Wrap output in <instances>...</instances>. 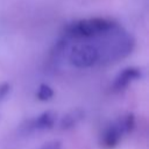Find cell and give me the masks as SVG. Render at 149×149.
Returning a JSON list of instances; mask_svg holds the SVG:
<instances>
[{
  "label": "cell",
  "mask_w": 149,
  "mask_h": 149,
  "mask_svg": "<svg viewBox=\"0 0 149 149\" xmlns=\"http://www.w3.org/2000/svg\"><path fill=\"white\" fill-rule=\"evenodd\" d=\"M95 40H98L95 43L100 51L99 64L102 65L112 64L123 59L133 51L135 47L134 37L129 33L122 30L120 26L109 33L97 37Z\"/></svg>",
  "instance_id": "6da1fadb"
},
{
  "label": "cell",
  "mask_w": 149,
  "mask_h": 149,
  "mask_svg": "<svg viewBox=\"0 0 149 149\" xmlns=\"http://www.w3.org/2000/svg\"><path fill=\"white\" fill-rule=\"evenodd\" d=\"M119 24L113 20L105 17H92L74 21L66 26L65 37L68 38H97L111 30L115 29Z\"/></svg>",
  "instance_id": "7a4b0ae2"
},
{
  "label": "cell",
  "mask_w": 149,
  "mask_h": 149,
  "mask_svg": "<svg viewBox=\"0 0 149 149\" xmlns=\"http://www.w3.org/2000/svg\"><path fill=\"white\" fill-rule=\"evenodd\" d=\"M68 58L71 65L84 69L99 63L100 51L95 42L84 41L76 43L69 50Z\"/></svg>",
  "instance_id": "3957f363"
},
{
  "label": "cell",
  "mask_w": 149,
  "mask_h": 149,
  "mask_svg": "<svg viewBox=\"0 0 149 149\" xmlns=\"http://www.w3.org/2000/svg\"><path fill=\"white\" fill-rule=\"evenodd\" d=\"M56 112L54 111H47L40 114L36 118H33L28 121H26L23 125H21L20 132L22 134H29L35 130H45L50 129L56 121Z\"/></svg>",
  "instance_id": "277c9868"
},
{
  "label": "cell",
  "mask_w": 149,
  "mask_h": 149,
  "mask_svg": "<svg viewBox=\"0 0 149 149\" xmlns=\"http://www.w3.org/2000/svg\"><path fill=\"white\" fill-rule=\"evenodd\" d=\"M123 134L125 133L122 130V127L119 120H116L115 122H112L105 128V130L101 134V146L106 149H112L116 147Z\"/></svg>",
  "instance_id": "5b68a950"
},
{
  "label": "cell",
  "mask_w": 149,
  "mask_h": 149,
  "mask_svg": "<svg viewBox=\"0 0 149 149\" xmlns=\"http://www.w3.org/2000/svg\"><path fill=\"white\" fill-rule=\"evenodd\" d=\"M142 76V71L139 68H126L123 69L114 79L112 88L114 91H121L128 86L133 80L139 79Z\"/></svg>",
  "instance_id": "8992f818"
},
{
  "label": "cell",
  "mask_w": 149,
  "mask_h": 149,
  "mask_svg": "<svg viewBox=\"0 0 149 149\" xmlns=\"http://www.w3.org/2000/svg\"><path fill=\"white\" fill-rule=\"evenodd\" d=\"M85 113L83 109L80 108H74V109H71L69 111L68 113H65L63 115V118L61 119V122H59V128L63 129V130H68L72 127H74L77 123H79L83 118H84Z\"/></svg>",
  "instance_id": "52a82bcc"
},
{
  "label": "cell",
  "mask_w": 149,
  "mask_h": 149,
  "mask_svg": "<svg viewBox=\"0 0 149 149\" xmlns=\"http://www.w3.org/2000/svg\"><path fill=\"white\" fill-rule=\"evenodd\" d=\"M69 38L64 37L59 41H57L55 43V45L52 47V49L50 50V61L52 63L55 62H59L61 59L64 58V56L66 54H69Z\"/></svg>",
  "instance_id": "ba28073f"
},
{
  "label": "cell",
  "mask_w": 149,
  "mask_h": 149,
  "mask_svg": "<svg viewBox=\"0 0 149 149\" xmlns=\"http://www.w3.org/2000/svg\"><path fill=\"white\" fill-rule=\"evenodd\" d=\"M118 120H119V122H120L125 134L126 133H130L133 130V128L135 126V116L132 113H128V114L123 115L122 118H120Z\"/></svg>",
  "instance_id": "9c48e42d"
},
{
  "label": "cell",
  "mask_w": 149,
  "mask_h": 149,
  "mask_svg": "<svg viewBox=\"0 0 149 149\" xmlns=\"http://www.w3.org/2000/svg\"><path fill=\"white\" fill-rule=\"evenodd\" d=\"M52 95H54V91H52V88H51L49 85H47V84H41L40 87H38V90H37V92H36L37 99H38V100H42V101L49 100Z\"/></svg>",
  "instance_id": "30bf717a"
},
{
  "label": "cell",
  "mask_w": 149,
  "mask_h": 149,
  "mask_svg": "<svg viewBox=\"0 0 149 149\" xmlns=\"http://www.w3.org/2000/svg\"><path fill=\"white\" fill-rule=\"evenodd\" d=\"M40 149H62V144L59 141H50V142H47L44 143Z\"/></svg>",
  "instance_id": "8fae6325"
}]
</instances>
